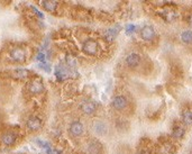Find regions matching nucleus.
<instances>
[{"mask_svg": "<svg viewBox=\"0 0 192 154\" xmlns=\"http://www.w3.org/2000/svg\"><path fill=\"white\" fill-rule=\"evenodd\" d=\"M36 58H37V61H39L40 63H45V60H46L45 54H44L43 52H39L38 54H37V56H36Z\"/></svg>", "mask_w": 192, "mask_h": 154, "instance_id": "obj_21", "label": "nucleus"}, {"mask_svg": "<svg viewBox=\"0 0 192 154\" xmlns=\"http://www.w3.org/2000/svg\"><path fill=\"white\" fill-rule=\"evenodd\" d=\"M181 40L184 44H192V31L188 29L181 33Z\"/></svg>", "mask_w": 192, "mask_h": 154, "instance_id": "obj_16", "label": "nucleus"}, {"mask_svg": "<svg viewBox=\"0 0 192 154\" xmlns=\"http://www.w3.org/2000/svg\"><path fill=\"white\" fill-rule=\"evenodd\" d=\"M184 134H185V129H184L182 126H175V127L173 128L172 136L174 138L180 139V138H182V137L184 136Z\"/></svg>", "mask_w": 192, "mask_h": 154, "instance_id": "obj_15", "label": "nucleus"}, {"mask_svg": "<svg viewBox=\"0 0 192 154\" xmlns=\"http://www.w3.org/2000/svg\"><path fill=\"white\" fill-rule=\"evenodd\" d=\"M138 154H151L147 150H142V151H139L138 152Z\"/></svg>", "mask_w": 192, "mask_h": 154, "instance_id": "obj_23", "label": "nucleus"}, {"mask_svg": "<svg viewBox=\"0 0 192 154\" xmlns=\"http://www.w3.org/2000/svg\"><path fill=\"white\" fill-rule=\"evenodd\" d=\"M182 120L188 126L192 125V110H189V109L183 110L182 112Z\"/></svg>", "mask_w": 192, "mask_h": 154, "instance_id": "obj_14", "label": "nucleus"}, {"mask_svg": "<svg viewBox=\"0 0 192 154\" xmlns=\"http://www.w3.org/2000/svg\"><path fill=\"white\" fill-rule=\"evenodd\" d=\"M69 132H70L71 136H73V137H80L84 133V126L81 121L74 120L71 123V125L69 127Z\"/></svg>", "mask_w": 192, "mask_h": 154, "instance_id": "obj_5", "label": "nucleus"}, {"mask_svg": "<svg viewBox=\"0 0 192 154\" xmlns=\"http://www.w3.org/2000/svg\"><path fill=\"white\" fill-rule=\"evenodd\" d=\"M42 119L39 117H36V116H32L27 119L26 121V127L28 131L30 132H37L42 128Z\"/></svg>", "mask_w": 192, "mask_h": 154, "instance_id": "obj_3", "label": "nucleus"}, {"mask_svg": "<svg viewBox=\"0 0 192 154\" xmlns=\"http://www.w3.org/2000/svg\"><path fill=\"white\" fill-rule=\"evenodd\" d=\"M28 90L33 95H38L40 92H43L44 91V84H43L42 80H39V79L33 80L28 86Z\"/></svg>", "mask_w": 192, "mask_h": 154, "instance_id": "obj_7", "label": "nucleus"}, {"mask_svg": "<svg viewBox=\"0 0 192 154\" xmlns=\"http://www.w3.org/2000/svg\"><path fill=\"white\" fill-rule=\"evenodd\" d=\"M111 106L116 110H124L128 106V100L122 95H117L111 100Z\"/></svg>", "mask_w": 192, "mask_h": 154, "instance_id": "obj_2", "label": "nucleus"}, {"mask_svg": "<svg viewBox=\"0 0 192 154\" xmlns=\"http://www.w3.org/2000/svg\"><path fill=\"white\" fill-rule=\"evenodd\" d=\"M158 14L166 20V21H170V23H171V21H174V20L177 18L176 11H174L172 9H163V10H161Z\"/></svg>", "mask_w": 192, "mask_h": 154, "instance_id": "obj_11", "label": "nucleus"}, {"mask_svg": "<svg viewBox=\"0 0 192 154\" xmlns=\"http://www.w3.org/2000/svg\"><path fill=\"white\" fill-rule=\"evenodd\" d=\"M28 74H29V71L26 69H17L15 71V76L18 78H26L28 77Z\"/></svg>", "mask_w": 192, "mask_h": 154, "instance_id": "obj_18", "label": "nucleus"}, {"mask_svg": "<svg viewBox=\"0 0 192 154\" xmlns=\"http://www.w3.org/2000/svg\"><path fill=\"white\" fill-rule=\"evenodd\" d=\"M42 6L44 7L45 10L50 11V13H54L58 8V1H53V0H43L42 1Z\"/></svg>", "mask_w": 192, "mask_h": 154, "instance_id": "obj_13", "label": "nucleus"}, {"mask_svg": "<svg viewBox=\"0 0 192 154\" xmlns=\"http://www.w3.org/2000/svg\"><path fill=\"white\" fill-rule=\"evenodd\" d=\"M92 131L98 136H103L107 133V131H108L107 124L103 120H101V119L93 120V123H92Z\"/></svg>", "mask_w": 192, "mask_h": 154, "instance_id": "obj_4", "label": "nucleus"}, {"mask_svg": "<svg viewBox=\"0 0 192 154\" xmlns=\"http://www.w3.org/2000/svg\"><path fill=\"white\" fill-rule=\"evenodd\" d=\"M135 31H136V26L133 25V24H129V25L126 26V33L127 34H132V33H134Z\"/></svg>", "mask_w": 192, "mask_h": 154, "instance_id": "obj_20", "label": "nucleus"}, {"mask_svg": "<svg viewBox=\"0 0 192 154\" xmlns=\"http://www.w3.org/2000/svg\"><path fill=\"white\" fill-rule=\"evenodd\" d=\"M188 23H189V24H191V25H192V15H190V16L188 17Z\"/></svg>", "mask_w": 192, "mask_h": 154, "instance_id": "obj_24", "label": "nucleus"}, {"mask_svg": "<svg viewBox=\"0 0 192 154\" xmlns=\"http://www.w3.org/2000/svg\"><path fill=\"white\" fill-rule=\"evenodd\" d=\"M140 37L144 40H152L155 37V31L152 26H144L142 29H140Z\"/></svg>", "mask_w": 192, "mask_h": 154, "instance_id": "obj_9", "label": "nucleus"}, {"mask_svg": "<svg viewBox=\"0 0 192 154\" xmlns=\"http://www.w3.org/2000/svg\"><path fill=\"white\" fill-rule=\"evenodd\" d=\"M140 63V55L137 53H130L126 58V64L129 68H136Z\"/></svg>", "mask_w": 192, "mask_h": 154, "instance_id": "obj_10", "label": "nucleus"}, {"mask_svg": "<svg viewBox=\"0 0 192 154\" xmlns=\"http://www.w3.org/2000/svg\"><path fill=\"white\" fill-rule=\"evenodd\" d=\"M10 58L15 62H24L26 58V52L23 47H15L10 52Z\"/></svg>", "mask_w": 192, "mask_h": 154, "instance_id": "obj_8", "label": "nucleus"}, {"mask_svg": "<svg viewBox=\"0 0 192 154\" xmlns=\"http://www.w3.org/2000/svg\"><path fill=\"white\" fill-rule=\"evenodd\" d=\"M98 47H99L98 43L92 38L85 39L82 44V51L88 55H96L98 52Z\"/></svg>", "mask_w": 192, "mask_h": 154, "instance_id": "obj_1", "label": "nucleus"}, {"mask_svg": "<svg viewBox=\"0 0 192 154\" xmlns=\"http://www.w3.org/2000/svg\"><path fill=\"white\" fill-rule=\"evenodd\" d=\"M32 9L34 10V13H35V14H36V15H37L38 17H40V18H44V15H43V14H42V13L39 11L38 9H36V8L34 7V6H32Z\"/></svg>", "mask_w": 192, "mask_h": 154, "instance_id": "obj_22", "label": "nucleus"}, {"mask_svg": "<svg viewBox=\"0 0 192 154\" xmlns=\"http://www.w3.org/2000/svg\"><path fill=\"white\" fill-rule=\"evenodd\" d=\"M80 109H81V112H82L84 115L91 116L96 113L97 106L92 100H85V101H83V102L81 104Z\"/></svg>", "mask_w": 192, "mask_h": 154, "instance_id": "obj_6", "label": "nucleus"}, {"mask_svg": "<svg viewBox=\"0 0 192 154\" xmlns=\"http://www.w3.org/2000/svg\"><path fill=\"white\" fill-rule=\"evenodd\" d=\"M16 134H14V133H11V132H7V133H5V134L1 136V141H2V143L6 145V146H11V145H14L15 144V142H16Z\"/></svg>", "mask_w": 192, "mask_h": 154, "instance_id": "obj_12", "label": "nucleus"}, {"mask_svg": "<svg viewBox=\"0 0 192 154\" xmlns=\"http://www.w3.org/2000/svg\"><path fill=\"white\" fill-rule=\"evenodd\" d=\"M89 150H90V153L95 154V150H97V152L99 153V151L101 150V145L99 143H96V142H91V144L89 146Z\"/></svg>", "mask_w": 192, "mask_h": 154, "instance_id": "obj_19", "label": "nucleus"}, {"mask_svg": "<svg viewBox=\"0 0 192 154\" xmlns=\"http://www.w3.org/2000/svg\"><path fill=\"white\" fill-rule=\"evenodd\" d=\"M116 36H117V29L110 28V29H107L106 33H105V38L108 42H113L116 38Z\"/></svg>", "mask_w": 192, "mask_h": 154, "instance_id": "obj_17", "label": "nucleus"}]
</instances>
